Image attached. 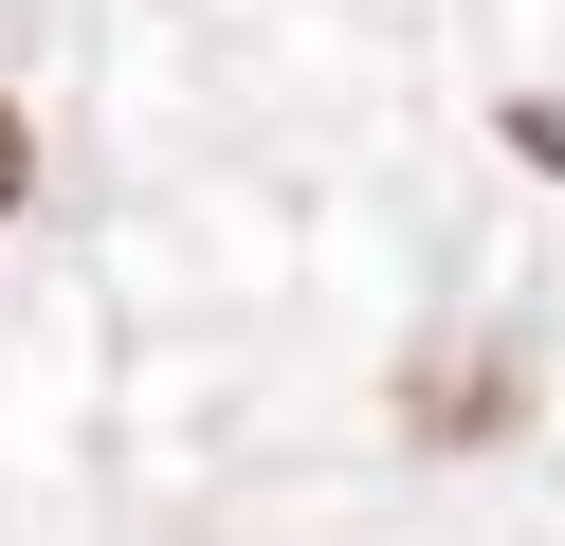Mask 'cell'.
<instances>
[{
	"instance_id": "obj_1",
	"label": "cell",
	"mask_w": 565,
	"mask_h": 546,
	"mask_svg": "<svg viewBox=\"0 0 565 546\" xmlns=\"http://www.w3.org/2000/svg\"><path fill=\"white\" fill-rule=\"evenodd\" d=\"M402 419H419V437H492V419H511V364H456V383H402Z\"/></svg>"
},
{
	"instance_id": "obj_2",
	"label": "cell",
	"mask_w": 565,
	"mask_h": 546,
	"mask_svg": "<svg viewBox=\"0 0 565 546\" xmlns=\"http://www.w3.org/2000/svg\"><path fill=\"white\" fill-rule=\"evenodd\" d=\"M38 201V128H19V92H0V218Z\"/></svg>"
}]
</instances>
